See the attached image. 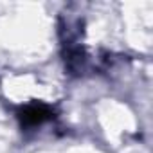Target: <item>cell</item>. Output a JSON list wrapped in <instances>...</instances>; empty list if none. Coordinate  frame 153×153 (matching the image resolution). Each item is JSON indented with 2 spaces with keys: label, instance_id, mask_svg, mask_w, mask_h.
<instances>
[{
  "label": "cell",
  "instance_id": "cell-1",
  "mask_svg": "<svg viewBox=\"0 0 153 153\" xmlns=\"http://www.w3.org/2000/svg\"><path fill=\"white\" fill-rule=\"evenodd\" d=\"M51 117H52V110L45 105H27V106L20 108V112H18V119H20L22 126H36Z\"/></svg>",
  "mask_w": 153,
  "mask_h": 153
}]
</instances>
